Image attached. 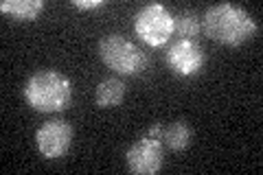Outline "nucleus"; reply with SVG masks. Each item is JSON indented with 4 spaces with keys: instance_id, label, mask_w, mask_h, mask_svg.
I'll return each mask as SVG.
<instances>
[{
    "instance_id": "6e6552de",
    "label": "nucleus",
    "mask_w": 263,
    "mask_h": 175,
    "mask_svg": "<svg viewBox=\"0 0 263 175\" xmlns=\"http://www.w3.org/2000/svg\"><path fill=\"white\" fill-rule=\"evenodd\" d=\"M123 96H125V83L117 77L103 79L95 90V103L101 110H110V107L121 105Z\"/></svg>"
},
{
    "instance_id": "9b49d317",
    "label": "nucleus",
    "mask_w": 263,
    "mask_h": 175,
    "mask_svg": "<svg viewBox=\"0 0 263 175\" xmlns=\"http://www.w3.org/2000/svg\"><path fill=\"white\" fill-rule=\"evenodd\" d=\"M174 31L180 35V40H193L197 37V33L202 31V20L195 11L186 9L174 15Z\"/></svg>"
},
{
    "instance_id": "0eeeda50",
    "label": "nucleus",
    "mask_w": 263,
    "mask_h": 175,
    "mask_svg": "<svg viewBox=\"0 0 263 175\" xmlns=\"http://www.w3.org/2000/svg\"><path fill=\"white\" fill-rule=\"evenodd\" d=\"M204 64H206V53L195 40H178L167 51V66L180 77H193Z\"/></svg>"
},
{
    "instance_id": "f03ea898",
    "label": "nucleus",
    "mask_w": 263,
    "mask_h": 175,
    "mask_svg": "<svg viewBox=\"0 0 263 175\" xmlns=\"http://www.w3.org/2000/svg\"><path fill=\"white\" fill-rule=\"evenodd\" d=\"M24 99L35 112H62L72 101V83L55 68L35 70L24 83Z\"/></svg>"
},
{
    "instance_id": "9d476101",
    "label": "nucleus",
    "mask_w": 263,
    "mask_h": 175,
    "mask_svg": "<svg viewBox=\"0 0 263 175\" xmlns=\"http://www.w3.org/2000/svg\"><path fill=\"white\" fill-rule=\"evenodd\" d=\"M3 13H9L15 20H27L33 22L44 9V0H3L0 3Z\"/></svg>"
},
{
    "instance_id": "39448f33",
    "label": "nucleus",
    "mask_w": 263,
    "mask_h": 175,
    "mask_svg": "<svg viewBox=\"0 0 263 175\" xmlns=\"http://www.w3.org/2000/svg\"><path fill=\"white\" fill-rule=\"evenodd\" d=\"M72 136H75V129H72V125L68 121H62V119L46 121L40 125L37 134H35L37 151L42 153L46 160L64 158L72 145Z\"/></svg>"
},
{
    "instance_id": "f257e3e1",
    "label": "nucleus",
    "mask_w": 263,
    "mask_h": 175,
    "mask_svg": "<svg viewBox=\"0 0 263 175\" xmlns=\"http://www.w3.org/2000/svg\"><path fill=\"white\" fill-rule=\"evenodd\" d=\"M202 29L204 35L213 42H219L224 46H239L259 31V24L243 7L233 3H219L206 9Z\"/></svg>"
},
{
    "instance_id": "1a4fd4ad",
    "label": "nucleus",
    "mask_w": 263,
    "mask_h": 175,
    "mask_svg": "<svg viewBox=\"0 0 263 175\" xmlns=\"http://www.w3.org/2000/svg\"><path fill=\"white\" fill-rule=\"evenodd\" d=\"M191 140H193V131L186 121H174L162 129V143L171 151H184L191 145Z\"/></svg>"
},
{
    "instance_id": "20e7f679",
    "label": "nucleus",
    "mask_w": 263,
    "mask_h": 175,
    "mask_svg": "<svg viewBox=\"0 0 263 175\" xmlns=\"http://www.w3.org/2000/svg\"><path fill=\"white\" fill-rule=\"evenodd\" d=\"M134 31L145 44L164 46L174 35V15L160 3H149L141 7L134 15Z\"/></svg>"
},
{
    "instance_id": "423d86ee",
    "label": "nucleus",
    "mask_w": 263,
    "mask_h": 175,
    "mask_svg": "<svg viewBox=\"0 0 263 175\" xmlns=\"http://www.w3.org/2000/svg\"><path fill=\"white\" fill-rule=\"evenodd\" d=\"M125 162H127V169L136 175L158 173L164 162V143L160 138H152L143 134L138 143H134L127 149Z\"/></svg>"
},
{
    "instance_id": "7ed1b4c3",
    "label": "nucleus",
    "mask_w": 263,
    "mask_h": 175,
    "mask_svg": "<svg viewBox=\"0 0 263 175\" xmlns=\"http://www.w3.org/2000/svg\"><path fill=\"white\" fill-rule=\"evenodd\" d=\"M99 55L108 68L119 74H132V77L141 74L149 64V57L143 48L123 37L121 33H108L99 40Z\"/></svg>"
},
{
    "instance_id": "f8f14e48",
    "label": "nucleus",
    "mask_w": 263,
    "mask_h": 175,
    "mask_svg": "<svg viewBox=\"0 0 263 175\" xmlns=\"http://www.w3.org/2000/svg\"><path fill=\"white\" fill-rule=\"evenodd\" d=\"M72 7H77V9H99V7H105V0H72Z\"/></svg>"
}]
</instances>
